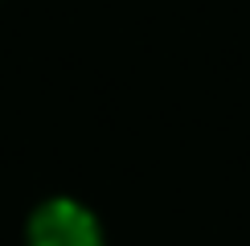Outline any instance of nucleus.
Listing matches in <instances>:
<instances>
[{"mask_svg": "<svg viewBox=\"0 0 250 246\" xmlns=\"http://www.w3.org/2000/svg\"><path fill=\"white\" fill-rule=\"evenodd\" d=\"M29 246H103V230L86 205L54 197L29 218Z\"/></svg>", "mask_w": 250, "mask_h": 246, "instance_id": "nucleus-1", "label": "nucleus"}]
</instances>
